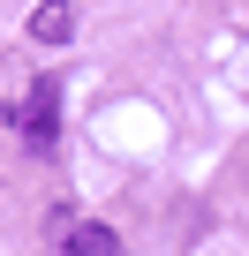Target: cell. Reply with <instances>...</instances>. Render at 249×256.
Segmentation results:
<instances>
[{"mask_svg": "<svg viewBox=\"0 0 249 256\" xmlns=\"http://www.w3.org/2000/svg\"><path fill=\"white\" fill-rule=\"evenodd\" d=\"M23 136H31V151H53L61 144V76H38L31 83V98H23Z\"/></svg>", "mask_w": 249, "mask_h": 256, "instance_id": "1", "label": "cell"}, {"mask_svg": "<svg viewBox=\"0 0 249 256\" xmlns=\"http://www.w3.org/2000/svg\"><path fill=\"white\" fill-rule=\"evenodd\" d=\"M31 38L38 46H68L76 38V0H46V8L31 16Z\"/></svg>", "mask_w": 249, "mask_h": 256, "instance_id": "3", "label": "cell"}, {"mask_svg": "<svg viewBox=\"0 0 249 256\" xmlns=\"http://www.w3.org/2000/svg\"><path fill=\"white\" fill-rule=\"evenodd\" d=\"M61 256H121V234H113V226H98V218H83V226H68V234H61Z\"/></svg>", "mask_w": 249, "mask_h": 256, "instance_id": "2", "label": "cell"}]
</instances>
